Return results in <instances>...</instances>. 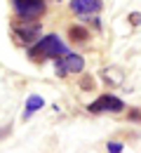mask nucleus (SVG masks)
Segmentation results:
<instances>
[{
    "label": "nucleus",
    "mask_w": 141,
    "mask_h": 153,
    "mask_svg": "<svg viewBox=\"0 0 141 153\" xmlns=\"http://www.w3.org/2000/svg\"><path fill=\"white\" fill-rule=\"evenodd\" d=\"M63 54H68V50H66V45L61 42V38L57 33H49V36H45V38L35 40L31 47H28V59H33V61H47V59H59Z\"/></svg>",
    "instance_id": "nucleus-1"
},
{
    "label": "nucleus",
    "mask_w": 141,
    "mask_h": 153,
    "mask_svg": "<svg viewBox=\"0 0 141 153\" xmlns=\"http://www.w3.org/2000/svg\"><path fill=\"white\" fill-rule=\"evenodd\" d=\"M12 33H14V38H17V42L19 45H33L35 40H40L42 36V26H40V21L35 19V21H14L12 24Z\"/></svg>",
    "instance_id": "nucleus-2"
},
{
    "label": "nucleus",
    "mask_w": 141,
    "mask_h": 153,
    "mask_svg": "<svg viewBox=\"0 0 141 153\" xmlns=\"http://www.w3.org/2000/svg\"><path fill=\"white\" fill-rule=\"evenodd\" d=\"M14 14L24 21H35L47 12V2L45 0H12Z\"/></svg>",
    "instance_id": "nucleus-3"
},
{
    "label": "nucleus",
    "mask_w": 141,
    "mask_h": 153,
    "mask_svg": "<svg viewBox=\"0 0 141 153\" xmlns=\"http://www.w3.org/2000/svg\"><path fill=\"white\" fill-rule=\"evenodd\" d=\"M82 68H85V59L75 52H68L63 57L54 59V73L59 78H66L68 73H80Z\"/></svg>",
    "instance_id": "nucleus-4"
},
{
    "label": "nucleus",
    "mask_w": 141,
    "mask_h": 153,
    "mask_svg": "<svg viewBox=\"0 0 141 153\" xmlns=\"http://www.w3.org/2000/svg\"><path fill=\"white\" fill-rule=\"evenodd\" d=\"M87 111L89 113H103V111L106 113H120V111H125V101L118 99L115 94H101L87 106Z\"/></svg>",
    "instance_id": "nucleus-5"
},
{
    "label": "nucleus",
    "mask_w": 141,
    "mask_h": 153,
    "mask_svg": "<svg viewBox=\"0 0 141 153\" xmlns=\"http://www.w3.org/2000/svg\"><path fill=\"white\" fill-rule=\"evenodd\" d=\"M101 7H103L101 0H71V10H73L78 17L97 14V12H101Z\"/></svg>",
    "instance_id": "nucleus-6"
},
{
    "label": "nucleus",
    "mask_w": 141,
    "mask_h": 153,
    "mask_svg": "<svg viewBox=\"0 0 141 153\" xmlns=\"http://www.w3.org/2000/svg\"><path fill=\"white\" fill-rule=\"evenodd\" d=\"M101 80L106 85H111V87H118V85H122V80H125V71H122L120 66H106L101 71Z\"/></svg>",
    "instance_id": "nucleus-7"
},
{
    "label": "nucleus",
    "mask_w": 141,
    "mask_h": 153,
    "mask_svg": "<svg viewBox=\"0 0 141 153\" xmlns=\"http://www.w3.org/2000/svg\"><path fill=\"white\" fill-rule=\"evenodd\" d=\"M42 106H45V101H42L40 94H31L26 99V111H24V120H28L31 115L35 113V111H40Z\"/></svg>",
    "instance_id": "nucleus-8"
},
{
    "label": "nucleus",
    "mask_w": 141,
    "mask_h": 153,
    "mask_svg": "<svg viewBox=\"0 0 141 153\" xmlns=\"http://www.w3.org/2000/svg\"><path fill=\"white\" fill-rule=\"evenodd\" d=\"M68 38L73 40V42H87L89 40V31L85 26H71L68 28Z\"/></svg>",
    "instance_id": "nucleus-9"
},
{
    "label": "nucleus",
    "mask_w": 141,
    "mask_h": 153,
    "mask_svg": "<svg viewBox=\"0 0 141 153\" xmlns=\"http://www.w3.org/2000/svg\"><path fill=\"white\" fill-rule=\"evenodd\" d=\"M80 87L82 90H94V80H92L89 76H82L80 78Z\"/></svg>",
    "instance_id": "nucleus-10"
},
{
    "label": "nucleus",
    "mask_w": 141,
    "mask_h": 153,
    "mask_svg": "<svg viewBox=\"0 0 141 153\" xmlns=\"http://www.w3.org/2000/svg\"><path fill=\"white\" fill-rule=\"evenodd\" d=\"M106 149H108L111 153H120V151H125V146H122L120 141H108V144H106Z\"/></svg>",
    "instance_id": "nucleus-11"
},
{
    "label": "nucleus",
    "mask_w": 141,
    "mask_h": 153,
    "mask_svg": "<svg viewBox=\"0 0 141 153\" xmlns=\"http://www.w3.org/2000/svg\"><path fill=\"white\" fill-rule=\"evenodd\" d=\"M129 24H132V26H139L141 24V12H132V14H129Z\"/></svg>",
    "instance_id": "nucleus-12"
},
{
    "label": "nucleus",
    "mask_w": 141,
    "mask_h": 153,
    "mask_svg": "<svg viewBox=\"0 0 141 153\" xmlns=\"http://www.w3.org/2000/svg\"><path fill=\"white\" fill-rule=\"evenodd\" d=\"M129 118H132V120H137V123H141V113L137 111V108H134V111H129Z\"/></svg>",
    "instance_id": "nucleus-13"
}]
</instances>
